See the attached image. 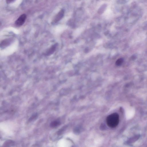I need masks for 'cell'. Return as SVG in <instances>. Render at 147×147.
Wrapping results in <instances>:
<instances>
[{"mask_svg": "<svg viewBox=\"0 0 147 147\" xmlns=\"http://www.w3.org/2000/svg\"><path fill=\"white\" fill-rule=\"evenodd\" d=\"M107 125L110 128H114L119 124V116L117 113H114L108 116L106 119Z\"/></svg>", "mask_w": 147, "mask_h": 147, "instance_id": "6da1fadb", "label": "cell"}, {"mask_svg": "<svg viewBox=\"0 0 147 147\" xmlns=\"http://www.w3.org/2000/svg\"><path fill=\"white\" fill-rule=\"evenodd\" d=\"M27 18V15L25 14H23L15 21V25L18 27H20L22 26L25 22Z\"/></svg>", "mask_w": 147, "mask_h": 147, "instance_id": "7a4b0ae2", "label": "cell"}, {"mask_svg": "<svg viewBox=\"0 0 147 147\" xmlns=\"http://www.w3.org/2000/svg\"><path fill=\"white\" fill-rule=\"evenodd\" d=\"M64 10L63 9H62L59 13L56 15L53 20L52 23L54 24L59 22L62 19L64 16Z\"/></svg>", "mask_w": 147, "mask_h": 147, "instance_id": "3957f363", "label": "cell"}, {"mask_svg": "<svg viewBox=\"0 0 147 147\" xmlns=\"http://www.w3.org/2000/svg\"><path fill=\"white\" fill-rule=\"evenodd\" d=\"M57 44H55L54 45H53L50 47V48L45 53V56H49L52 54L56 50V47L57 46Z\"/></svg>", "mask_w": 147, "mask_h": 147, "instance_id": "277c9868", "label": "cell"}, {"mask_svg": "<svg viewBox=\"0 0 147 147\" xmlns=\"http://www.w3.org/2000/svg\"><path fill=\"white\" fill-rule=\"evenodd\" d=\"M12 39H9L4 40L1 42V48H3L8 46L12 42Z\"/></svg>", "mask_w": 147, "mask_h": 147, "instance_id": "5b68a950", "label": "cell"}, {"mask_svg": "<svg viewBox=\"0 0 147 147\" xmlns=\"http://www.w3.org/2000/svg\"><path fill=\"white\" fill-rule=\"evenodd\" d=\"M14 143V142L13 140H7L4 142L2 147H10L13 146Z\"/></svg>", "mask_w": 147, "mask_h": 147, "instance_id": "8992f818", "label": "cell"}, {"mask_svg": "<svg viewBox=\"0 0 147 147\" xmlns=\"http://www.w3.org/2000/svg\"><path fill=\"white\" fill-rule=\"evenodd\" d=\"M60 125V122L59 121L56 120L52 122L50 124V125L51 127L54 128L59 126Z\"/></svg>", "mask_w": 147, "mask_h": 147, "instance_id": "52a82bcc", "label": "cell"}, {"mask_svg": "<svg viewBox=\"0 0 147 147\" xmlns=\"http://www.w3.org/2000/svg\"><path fill=\"white\" fill-rule=\"evenodd\" d=\"M124 60L123 59L121 58L118 59L116 61V65L118 66H120L122 65L123 62Z\"/></svg>", "mask_w": 147, "mask_h": 147, "instance_id": "ba28073f", "label": "cell"}]
</instances>
